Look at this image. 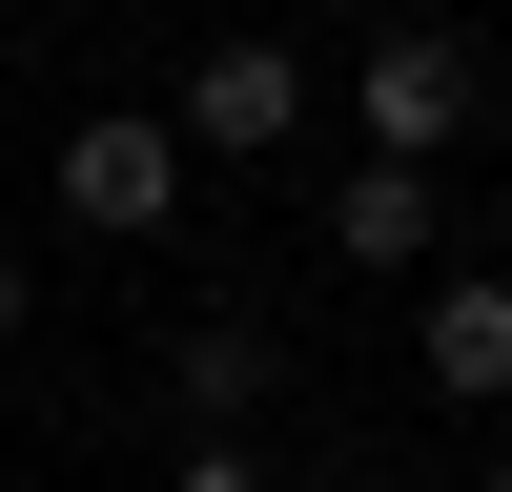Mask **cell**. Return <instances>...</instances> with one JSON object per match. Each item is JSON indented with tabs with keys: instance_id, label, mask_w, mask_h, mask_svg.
<instances>
[{
	"instance_id": "obj_1",
	"label": "cell",
	"mask_w": 512,
	"mask_h": 492,
	"mask_svg": "<svg viewBox=\"0 0 512 492\" xmlns=\"http://www.w3.org/2000/svg\"><path fill=\"white\" fill-rule=\"evenodd\" d=\"M41 185H62L82 246H164V226H185V144H164V103H82Z\"/></svg>"
},
{
	"instance_id": "obj_2",
	"label": "cell",
	"mask_w": 512,
	"mask_h": 492,
	"mask_svg": "<svg viewBox=\"0 0 512 492\" xmlns=\"http://www.w3.org/2000/svg\"><path fill=\"white\" fill-rule=\"evenodd\" d=\"M472 103H492L472 21H390V41L349 62V123H369V164H451V144H472Z\"/></svg>"
},
{
	"instance_id": "obj_3",
	"label": "cell",
	"mask_w": 512,
	"mask_h": 492,
	"mask_svg": "<svg viewBox=\"0 0 512 492\" xmlns=\"http://www.w3.org/2000/svg\"><path fill=\"white\" fill-rule=\"evenodd\" d=\"M164 144L185 164H287L308 144V62H287V41H205V62L164 82Z\"/></svg>"
},
{
	"instance_id": "obj_4",
	"label": "cell",
	"mask_w": 512,
	"mask_h": 492,
	"mask_svg": "<svg viewBox=\"0 0 512 492\" xmlns=\"http://www.w3.org/2000/svg\"><path fill=\"white\" fill-rule=\"evenodd\" d=\"M410 390L431 410H512V267H431L410 287Z\"/></svg>"
},
{
	"instance_id": "obj_5",
	"label": "cell",
	"mask_w": 512,
	"mask_h": 492,
	"mask_svg": "<svg viewBox=\"0 0 512 492\" xmlns=\"http://www.w3.org/2000/svg\"><path fill=\"white\" fill-rule=\"evenodd\" d=\"M328 267L349 287H431L451 267V185L431 164H349V185H328Z\"/></svg>"
},
{
	"instance_id": "obj_6",
	"label": "cell",
	"mask_w": 512,
	"mask_h": 492,
	"mask_svg": "<svg viewBox=\"0 0 512 492\" xmlns=\"http://www.w3.org/2000/svg\"><path fill=\"white\" fill-rule=\"evenodd\" d=\"M267 390H287V328L267 308H185L164 328V410H185V431H267Z\"/></svg>"
},
{
	"instance_id": "obj_7",
	"label": "cell",
	"mask_w": 512,
	"mask_h": 492,
	"mask_svg": "<svg viewBox=\"0 0 512 492\" xmlns=\"http://www.w3.org/2000/svg\"><path fill=\"white\" fill-rule=\"evenodd\" d=\"M164 492H287V472H267L246 431H205V451H164Z\"/></svg>"
},
{
	"instance_id": "obj_8",
	"label": "cell",
	"mask_w": 512,
	"mask_h": 492,
	"mask_svg": "<svg viewBox=\"0 0 512 492\" xmlns=\"http://www.w3.org/2000/svg\"><path fill=\"white\" fill-rule=\"evenodd\" d=\"M21 308H41V267H21V246H0V349H21Z\"/></svg>"
},
{
	"instance_id": "obj_9",
	"label": "cell",
	"mask_w": 512,
	"mask_h": 492,
	"mask_svg": "<svg viewBox=\"0 0 512 492\" xmlns=\"http://www.w3.org/2000/svg\"><path fill=\"white\" fill-rule=\"evenodd\" d=\"M472 492H512V410H492V451H472Z\"/></svg>"
},
{
	"instance_id": "obj_10",
	"label": "cell",
	"mask_w": 512,
	"mask_h": 492,
	"mask_svg": "<svg viewBox=\"0 0 512 492\" xmlns=\"http://www.w3.org/2000/svg\"><path fill=\"white\" fill-rule=\"evenodd\" d=\"M0 41H21V0H0Z\"/></svg>"
}]
</instances>
